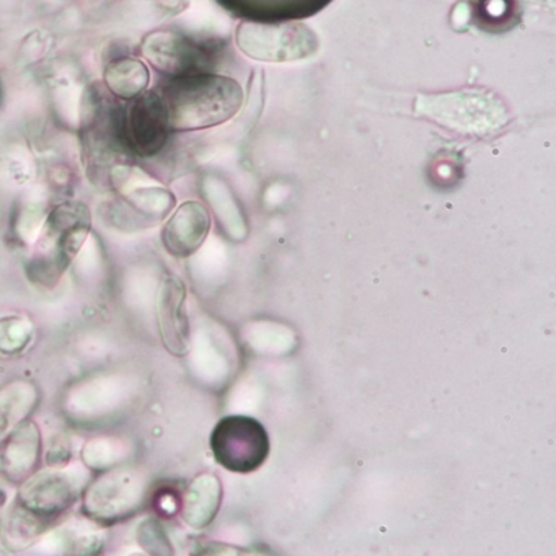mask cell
I'll return each instance as SVG.
<instances>
[{
  "mask_svg": "<svg viewBox=\"0 0 556 556\" xmlns=\"http://www.w3.org/2000/svg\"><path fill=\"white\" fill-rule=\"evenodd\" d=\"M70 484L64 483L60 475H45L31 481L27 493L22 494L25 507L40 514H56L70 506L73 500Z\"/></svg>",
  "mask_w": 556,
  "mask_h": 556,
  "instance_id": "11",
  "label": "cell"
},
{
  "mask_svg": "<svg viewBox=\"0 0 556 556\" xmlns=\"http://www.w3.org/2000/svg\"><path fill=\"white\" fill-rule=\"evenodd\" d=\"M211 451L226 470L252 473L268 458L269 435L255 418L226 416L211 434Z\"/></svg>",
  "mask_w": 556,
  "mask_h": 556,
  "instance_id": "5",
  "label": "cell"
},
{
  "mask_svg": "<svg viewBox=\"0 0 556 556\" xmlns=\"http://www.w3.org/2000/svg\"><path fill=\"white\" fill-rule=\"evenodd\" d=\"M110 90L119 99L131 100L132 97L146 92L148 86V67L138 61H118L110 66L105 76Z\"/></svg>",
  "mask_w": 556,
  "mask_h": 556,
  "instance_id": "12",
  "label": "cell"
},
{
  "mask_svg": "<svg viewBox=\"0 0 556 556\" xmlns=\"http://www.w3.org/2000/svg\"><path fill=\"white\" fill-rule=\"evenodd\" d=\"M211 229V216L206 207L197 201L185 203L165 227L164 242L170 253L190 256L197 252Z\"/></svg>",
  "mask_w": 556,
  "mask_h": 556,
  "instance_id": "8",
  "label": "cell"
},
{
  "mask_svg": "<svg viewBox=\"0 0 556 556\" xmlns=\"http://www.w3.org/2000/svg\"><path fill=\"white\" fill-rule=\"evenodd\" d=\"M0 105H2V86H0Z\"/></svg>",
  "mask_w": 556,
  "mask_h": 556,
  "instance_id": "14",
  "label": "cell"
},
{
  "mask_svg": "<svg viewBox=\"0 0 556 556\" xmlns=\"http://www.w3.org/2000/svg\"><path fill=\"white\" fill-rule=\"evenodd\" d=\"M226 11L243 22L281 24L314 17L333 0H217Z\"/></svg>",
  "mask_w": 556,
  "mask_h": 556,
  "instance_id": "6",
  "label": "cell"
},
{
  "mask_svg": "<svg viewBox=\"0 0 556 556\" xmlns=\"http://www.w3.org/2000/svg\"><path fill=\"white\" fill-rule=\"evenodd\" d=\"M159 321L165 346L170 353L184 356L190 343V328L185 314V288L177 279L165 285L164 295L159 305Z\"/></svg>",
  "mask_w": 556,
  "mask_h": 556,
  "instance_id": "9",
  "label": "cell"
},
{
  "mask_svg": "<svg viewBox=\"0 0 556 556\" xmlns=\"http://www.w3.org/2000/svg\"><path fill=\"white\" fill-rule=\"evenodd\" d=\"M113 116L123 148L142 157L161 152L170 138L167 109L155 90L132 97L125 106H115Z\"/></svg>",
  "mask_w": 556,
  "mask_h": 556,
  "instance_id": "3",
  "label": "cell"
},
{
  "mask_svg": "<svg viewBox=\"0 0 556 556\" xmlns=\"http://www.w3.org/2000/svg\"><path fill=\"white\" fill-rule=\"evenodd\" d=\"M237 45L252 60L289 63L311 58L317 51L318 40L311 28L299 22H243L237 31Z\"/></svg>",
  "mask_w": 556,
  "mask_h": 556,
  "instance_id": "4",
  "label": "cell"
},
{
  "mask_svg": "<svg viewBox=\"0 0 556 556\" xmlns=\"http://www.w3.org/2000/svg\"><path fill=\"white\" fill-rule=\"evenodd\" d=\"M416 113L441 128L468 138L496 135L510 122L509 106L497 93L483 87L421 93L416 99Z\"/></svg>",
  "mask_w": 556,
  "mask_h": 556,
  "instance_id": "2",
  "label": "cell"
},
{
  "mask_svg": "<svg viewBox=\"0 0 556 556\" xmlns=\"http://www.w3.org/2000/svg\"><path fill=\"white\" fill-rule=\"evenodd\" d=\"M475 24L486 31H506L516 24V0H471Z\"/></svg>",
  "mask_w": 556,
  "mask_h": 556,
  "instance_id": "13",
  "label": "cell"
},
{
  "mask_svg": "<svg viewBox=\"0 0 556 556\" xmlns=\"http://www.w3.org/2000/svg\"><path fill=\"white\" fill-rule=\"evenodd\" d=\"M144 51L152 64L170 77L210 73V54L193 41L178 35H157V40L152 41Z\"/></svg>",
  "mask_w": 556,
  "mask_h": 556,
  "instance_id": "7",
  "label": "cell"
},
{
  "mask_svg": "<svg viewBox=\"0 0 556 556\" xmlns=\"http://www.w3.org/2000/svg\"><path fill=\"white\" fill-rule=\"evenodd\" d=\"M172 132L201 131L236 118L242 110L243 90L232 77L214 73L172 77L159 90Z\"/></svg>",
  "mask_w": 556,
  "mask_h": 556,
  "instance_id": "1",
  "label": "cell"
},
{
  "mask_svg": "<svg viewBox=\"0 0 556 556\" xmlns=\"http://www.w3.org/2000/svg\"><path fill=\"white\" fill-rule=\"evenodd\" d=\"M220 483L213 475H203L191 484L185 504V517L193 527H206L219 510Z\"/></svg>",
  "mask_w": 556,
  "mask_h": 556,
  "instance_id": "10",
  "label": "cell"
}]
</instances>
